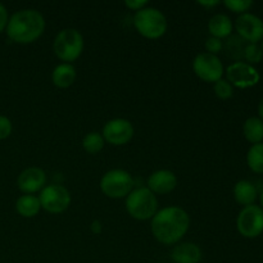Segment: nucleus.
Instances as JSON below:
<instances>
[{
  "instance_id": "nucleus-35",
  "label": "nucleus",
  "mask_w": 263,
  "mask_h": 263,
  "mask_svg": "<svg viewBox=\"0 0 263 263\" xmlns=\"http://www.w3.org/2000/svg\"><path fill=\"white\" fill-rule=\"evenodd\" d=\"M261 49H262V51H263V41H262V46H261Z\"/></svg>"
},
{
  "instance_id": "nucleus-7",
  "label": "nucleus",
  "mask_w": 263,
  "mask_h": 263,
  "mask_svg": "<svg viewBox=\"0 0 263 263\" xmlns=\"http://www.w3.org/2000/svg\"><path fill=\"white\" fill-rule=\"evenodd\" d=\"M40 204L49 213H62L71 204V194L64 186L58 184L46 185L40 193Z\"/></svg>"
},
{
  "instance_id": "nucleus-8",
  "label": "nucleus",
  "mask_w": 263,
  "mask_h": 263,
  "mask_svg": "<svg viewBox=\"0 0 263 263\" xmlns=\"http://www.w3.org/2000/svg\"><path fill=\"white\" fill-rule=\"evenodd\" d=\"M236 228L243 236L257 238L263 233V210L259 205H247L239 212Z\"/></svg>"
},
{
  "instance_id": "nucleus-21",
  "label": "nucleus",
  "mask_w": 263,
  "mask_h": 263,
  "mask_svg": "<svg viewBox=\"0 0 263 263\" xmlns=\"http://www.w3.org/2000/svg\"><path fill=\"white\" fill-rule=\"evenodd\" d=\"M247 163L256 174H263V143L253 144L247 153Z\"/></svg>"
},
{
  "instance_id": "nucleus-26",
  "label": "nucleus",
  "mask_w": 263,
  "mask_h": 263,
  "mask_svg": "<svg viewBox=\"0 0 263 263\" xmlns=\"http://www.w3.org/2000/svg\"><path fill=\"white\" fill-rule=\"evenodd\" d=\"M226 8L231 10V12L235 13H247V10L253 5L252 0H225L223 2Z\"/></svg>"
},
{
  "instance_id": "nucleus-31",
  "label": "nucleus",
  "mask_w": 263,
  "mask_h": 263,
  "mask_svg": "<svg viewBox=\"0 0 263 263\" xmlns=\"http://www.w3.org/2000/svg\"><path fill=\"white\" fill-rule=\"evenodd\" d=\"M198 4L202 5V7H216V5L220 4V2L218 0H212V2H198Z\"/></svg>"
},
{
  "instance_id": "nucleus-34",
  "label": "nucleus",
  "mask_w": 263,
  "mask_h": 263,
  "mask_svg": "<svg viewBox=\"0 0 263 263\" xmlns=\"http://www.w3.org/2000/svg\"><path fill=\"white\" fill-rule=\"evenodd\" d=\"M259 199H261V205H262V210H263V192L261 193V197H259Z\"/></svg>"
},
{
  "instance_id": "nucleus-33",
  "label": "nucleus",
  "mask_w": 263,
  "mask_h": 263,
  "mask_svg": "<svg viewBox=\"0 0 263 263\" xmlns=\"http://www.w3.org/2000/svg\"><path fill=\"white\" fill-rule=\"evenodd\" d=\"M258 113H259V116H261V120L263 121V98L258 104Z\"/></svg>"
},
{
  "instance_id": "nucleus-28",
  "label": "nucleus",
  "mask_w": 263,
  "mask_h": 263,
  "mask_svg": "<svg viewBox=\"0 0 263 263\" xmlns=\"http://www.w3.org/2000/svg\"><path fill=\"white\" fill-rule=\"evenodd\" d=\"M12 130H13V126L9 118L0 115V140L7 139L8 136L12 134Z\"/></svg>"
},
{
  "instance_id": "nucleus-17",
  "label": "nucleus",
  "mask_w": 263,
  "mask_h": 263,
  "mask_svg": "<svg viewBox=\"0 0 263 263\" xmlns=\"http://www.w3.org/2000/svg\"><path fill=\"white\" fill-rule=\"evenodd\" d=\"M257 197H258L257 187L254 186L253 182L248 181V180H240L234 186V198L239 204L244 205V207L254 204Z\"/></svg>"
},
{
  "instance_id": "nucleus-3",
  "label": "nucleus",
  "mask_w": 263,
  "mask_h": 263,
  "mask_svg": "<svg viewBox=\"0 0 263 263\" xmlns=\"http://www.w3.org/2000/svg\"><path fill=\"white\" fill-rule=\"evenodd\" d=\"M134 26L146 39H159L166 33L167 20L163 13L153 7H145L134 15Z\"/></svg>"
},
{
  "instance_id": "nucleus-6",
  "label": "nucleus",
  "mask_w": 263,
  "mask_h": 263,
  "mask_svg": "<svg viewBox=\"0 0 263 263\" xmlns=\"http://www.w3.org/2000/svg\"><path fill=\"white\" fill-rule=\"evenodd\" d=\"M134 179L125 170H110L103 175L100 180V189L112 199H121L125 198L133 192Z\"/></svg>"
},
{
  "instance_id": "nucleus-1",
  "label": "nucleus",
  "mask_w": 263,
  "mask_h": 263,
  "mask_svg": "<svg viewBox=\"0 0 263 263\" xmlns=\"http://www.w3.org/2000/svg\"><path fill=\"white\" fill-rule=\"evenodd\" d=\"M190 225V218L186 211L180 207L162 208L157 211L152 218V234L162 244H176L187 233Z\"/></svg>"
},
{
  "instance_id": "nucleus-14",
  "label": "nucleus",
  "mask_w": 263,
  "mask_h": 263,
  "mask_svg": "<svg viewBox=\"0 0 263 263\" xmlns=\"http://www.w3.org/2000/svg\"><path fill=\"white\" fill-rule=\"evenodd\" d=\"M177 186V179L170 170L154 171L148 179V189L153 194H168Z\"/></svg>"
},
{
  "instance_id": "nucleus-13",
  "label": "nucleus",
  "mask_w": 263,
  "mask_h": 263,
  "mask_svg": "<svg viewBox=\"0 0 263 263\" xmlns=\"http://www.w3.org/2000/svg\"><path fill=\"white\" fill-rule=\"evenodd\" d=\"M46 184V174L44 170L39 167H28L23 170L17 179V185L21 192L26 194H33V193L43 190Z\"/></svg>"
},
{
  "instance_id": "nucleus-24",
  "label": "nucleus",
  "mask_w": 263,
  "mask_h": 263,
  "mask_svg": "<svg viewBox=\"0 0 263 263\" xmlns=\"http://www.w3.org/2000/svg\"><path fill=\"white\" fill-rule=\"evenodd\" d=\"M262 57L263 51L258 44L247 43L246 49H244V59H246L249 64L259 63V62L262 61Z\"/></svg>"
},
{
  "instance_id": "nucleus-12",
  "label": "nucleus",
  "mask_w": 263,
  "mask_h": 263,
  "mask_svg": "<svg viewBox=\"0 0 263 263\" xmlns=\"http://www.w3.org/2000/svg\"><path fill=\"white\" fill-rule=\"evenodd\" d=\"M235 30L244 41L257 44L263 39V21L253 13H243L236 18Z\"/></svg>"
},
{
  "instance_id": "nucleus-20",
  "label": "nucleus",
  "mask_w": 263,
  "mask_h": 263,
  "mask_svg": "<svg viewBox=\"0 0 263 263\" xmlns=\"http://www.w3.org/2000/svg\"><path fill=\"white\" fill-rule=\"evenodd\" d=\"M243 133L247 140L252 144L262 143L263 121L259 117H249L243 125Z\"/></svg>"
},
{
  "instance_id": "nucleus-30",
  "label": "nucleus",
  "mask_w": 263,
  "mask_h": 263,
  "mask_svg": "<svg viewBox=\"0 0 263 263\" xmlns=\"http://www.w3.org/2000/svg\"><path fill=\"white\" fill-rule=\"evenodd\" d=\"M8 21H9V17H8V10L4 5L0 3V32L4 31L7 28Z\"/></svg>"
},
{
  "instance_id": "nucleus-5",
  "label": "nucleus",
  "mask_w": 263,
  "mask_h": 263,
  "mask_svg": "<svg viewBox=\"0 0 263 263\" xmlns=\"http://www.w3.org/2000/svg\"><path fill=\"white\" fill-rule=\"evenodd\" d=\"M54 53L61 61L69 63L79 58L84 50V37L76 28H64L54 40Z\"/></svg>"
},
{
  "instance_id": "nucleus-27",
  "label": "nucleus",
  "mask_w": 263,
  "mask_h": 263,
  "mask_svg": "<svg viewBox=\"0 0 263 263\" xmlns=\"http://www.w3.org/2000/svg\"><path fill=\"white\" fill-rule=\"evenodd\" d=\"M205 49H207V53L213 54L216 55L217 53H220L223 48V43L221 39L213 37V36H210V37L205 40Z\"/></svg>"
},
{
  "instance_id": "nucleus-19",
  "label": "nucleus",
  "mask_w": 263,
  "mask_h": 263,
  "mask_svg": "<svg viewBox=\"0 0 263 263\" xmlns=\"http://www.w3.org/2000/svg\"><path fill=\"white\" fill-rule=\"evenodd\" d=\"M15 210H17V212L20 213L22 217H35L39 213V211L41 210L39 197H35V195L32 194L22 195V197L18 198L17 202H15Z\"/></svg>"
},
{
  "instance_id": "nucleus-18",
  "label": "nucleus",
  "mask_w": 263,
  "mask_h": 263,
  "mask_svg": "<svg viewBox=\"0 0 263 263\" xmlns=\"http://www.w3.org/2000/svg\"><path fill=\"white\" fill-rule=\"evenodd\" d=\"M74 80H76V69L71 63L58 64L51 73V81L59 89H67L73 84Z\"/></svg>"
},
{
  "instance_id": "nucleus-25",
  "label": "nucleus",
  "mask_w": 263,
  "mask_h": 263,
  "mask_svg": "<svg viewBox=\"0 0 263 263\" xmlns=\"http://www.w3.org/2000/svg\"><path fill=\"white\" fill-rule=\"evenodd\" d=\"M213 90H215V94L222 100L229 99V98L233 97L234 94L233 85H231L228 80H223V79L218 80V81L215 82V85H213Z\"/></svg>"
},
{
  "instance_id": "nucleus-10",
  "label": "nucleus",
  "mask_w": 263,
  "mask_h": 263,
  "mask_svg": "<svg viewBox=\"0 0 263 263\" xmlns=\"http://www.w3.org/2000/svg\"><path fill=\"white\" fill-rule=\"evenodd\" d=\"M226 77L233 86L239 89H248L259 82V72L247 62H235L226 68Z\"/></svg>"
},
{
  "instance_id": "nucleus-15",
  "label": "nucleus",
  "mask_w": 263,
  "mask_h": 263,
  "mask_svg": "<svg viewBox=\"0 0 263 263\" xmlns=\"http://www.w3.org/2000/svg\"><path fill=\"white\" fill-rule=\"evenodd\" d=\"M171 259L175 263H199L202 261V251L194 243L177 244L172 249Z\"/></svg>"
},
{
  "instance_id": "nucleus-29",
  "label": "nucleus",
  "mask_w": 263,
  "mask_h": 263,
  "mask_svg": "<svg viewBox=\"0 0 263 263\" xmlns=\"http://www.w3.org/2000/svg\"><path fill=\"white\" fill-rule=\"evenodd\" d=\"M125 5L128 9L138 12V10L145 8L146 5H148V2H146V0H126Z\"/></svg>"
},
{
  "instance_id": "nucleus-23",
  "label": "nucleus",
  "mask_w": 263,
  "mask_h": 263,
  "mask_svg": "<svg viewBox=\"0 0 263 263\" xmlns=\"http://www.w3.org/2000/svg\"><path fill=\"white\" fill-rule=\"evenodd\" d=\"M247 43L239 36H230V39L226 43L225 48L226 51L230 57L233 58L239 59V58H244V49H246Z\"/></svg>"
},
{
  "instance_id": "nucleus-16",
  "label": "nucleus",
  "mask_w": 263,
  "mask_h": 263,
  "mask_svg": "<svg viewBox=\"0 0 263 263\" xmlns=\"http://www.w3.org/2000/svg\"><path fill=\"white\" fill-rule=\"evenodd\" d=\"M233 21L229 15L223 14V13H218L215 14L208 22V30H210L211 36L217 39H225L229 37L233 32Z\"/></svg>"
},
{
  "instance_id": "nucleus-32",
  "label": "nucleus",
  "mask_w": 263,
  "mask_h": 263,
  "mask_svg": "<svg viewBox=\"0 0 263 263\" xmlns=\"http://www.w3.org/2000/svg\"><path fill=\"white\" fill-rule=\"evenodd\" d=\"M91 230L94 231V233H100V231H102V223H100V221H94V222L91 223Z\"/></svg>"
},
{
  "instance_id": "nucleus-11",
  "label": "nucleus",
  "mask_w": 263,
  "mask_h": 263,
  "mask_svg": "<svg viewBox=\"0 0 263 263\" xmlns=\"http://www.w3.org/2000/svg\"><path fill=\"white\" fill-rule=\"evenodd\" d=\"M134 126L125 118H115L108 121L103 127V138L112 145H125L133 139Z\"/></svg>"
},
{
  "instance_id": "nucleus-9",
  "label": "nucleus",
  "mask_w": 263,
  "mask_h": 263,
  "mask_svg": "<svg viewBox=\"0 0 263 263\" xmlns=\"http://www.w3.org/2000/svg\"><path fill=\"white\" fill-rule=\"evenodd\" d=\"M193 71L205 82H216L222 79L223 64L217 55L200 53L193 61Z\"/></svg>"
},
{
  "instance_id": "nucleus-2",
  "label": "nucleus",
  "mask_w": 263,
  "mask_h": 263,
  "mask_svg": "<svg viewBox=\"0 0 263 263\" xmlns=\"http://www.w3.org/2000/svg\"><path fill=\"white\" fill-rule=\"evenodd\" d=\"M7 35L18 44H31L37 40L45 30V20L39 10L22 9L9 18Z\"/></svg>"
},
{
  "instance_id": "nucleus-22",
  "label": "nucleus",
  "mask_w": 263,
  "mask_h": 263,
  "mask_svg": "<svg viewBox=\"0 0 263 263\" xmlns=\"http://www.w3.org/2000/svg\"><path fill=\"white\" fill-rule=\"evenodd\" d=\"M104 138L99 133H89L82 139V148L89 154H97L104 148Z\"/></svg>"
},
{
  "instance_id": "nucleus-4",
  "label": "nucleus",
  "mask_w": 263,
  "mask_h": 263,
  "mask_svg": "<svg viewBox=\"0 0 263 263\" xmlns=\"http://www.w3.org/2000/svg\"><path fill=\"white\" fill-rule=\"evenodd\" d=\"M158 208L156 195L148 187H139L133 190L126 198V210L128 215L139 221L153 218Z\"/></svg>"
}]
</instances>
